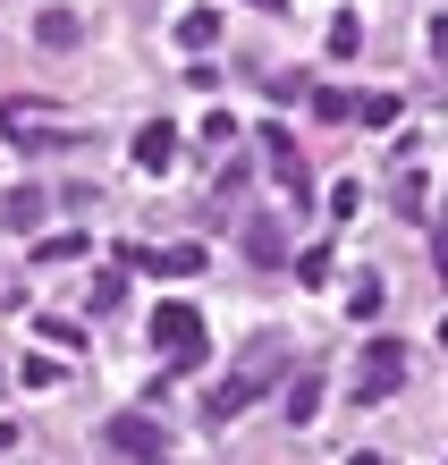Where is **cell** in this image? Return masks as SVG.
I'll use <instances>...</instances> for the list:
<instances>
[{"label":"cell","instance_id":"6da1fadb","mask_svg":"<svg viewBox=\"0 0 448 465\" xmlns=\"http://www.w3.org/2000/svg\"><path fill=\"white\" fill-rule=\"evenodd\" d=\"M279 372H288V347H279V339H254V347H245V364H237V372H229V381L212 390V406H204V415H212V423L245 415V406H254V398L271 390Z\"/></svg>","mask_w":448,"mask_h":465},{"label":"cell","instance_id":"7a4b0ae2","mask_svg":"<svg viewBox=\"0 0 448 465\" xmlns=\"http://www.w3.org/2000/svg\"><path fill=\"white\" fill-rule=\"evenodd\" d=\"M153 347H170V364L194 372V364H204V313H194L186 296H170V305L153 313Z\"/></svg>","mask_w":448,"mask_h":465},{"label":"cell","instance_id":"3957f363","mask_svg":"<svg viewBox=\"0 0 448 465\" xmlns=\"http://www.w3.org/2000/svg\"><path fill=\"white\" fill-rule=\"evenodd\" d=\"M398 381H406V347L398 339H373V347H363V364H355V406L398 398Z\"/></svg>","mask_w":448,"mask_h":465},{"label":"cell","instance_id":"277c9868","mask_svg":"<svg viewBox=\"0 0 448 465\" xmlns=\"http://www.w3.org/2000/svg\"><path fill=\"white\" fill-rule=\"evenodd\" d=\"M0 135H17V144H68V119L51 102H0Z\"/></svg>","mask_w":448,"mask_h":465},{"label":"cell","instance_id":"5b68a950","mask_svg":"<svg viewBox=\"0 0 448 465\" xmlns=\"http://www.w3.org/2000/svg\"><path fill=\"white\" fill-rule=\"evenodd\" d=\"M127 161H135L144 178H161V170L178 161V127H170V119H144V127H135V144H127Z\"/></svg>","mask_w":448,"mask_h":465},{"label":"cell","instance_id":"8992f818","mask_svg":"<svg viewBox=\"0 0 448 465\" xmlns=\"http://www.w3.org/2000/svg\"><path fill=\"white\" fill-rule=\"evenodd\" d=\"M119 457H144V465H161V423H144V415H110V431H102Z\"/></svg>","mask_w":448,"mask_h":465},{"label":"cell","instance_id":"52a82bcc","mask_svg":"<svg viewBox=\"0 0 448 465\" xmlns=\"http://www.w3.org/2000/svg\"><path fill=\"white\" fill-rule=\"evenodd\" d=\"M279 406H288V423H314V406H322V372H288Z\"/></svg>","mask_w":448,"mask_h":465},{"label":"cell","instance_id":"ba28073f","mask_svg":"<svg viewBox=\"0 0 448 465\" xmlns=\"http://www.w3.org/2000/svg\"><path fill=\"white\" fill-rule=\"evenodd\" d=\"M35 35H43L51 51H76V43H85V17H76V9H43V17H35Z\"/></svg>","mask_w":448,"mask_h":465},{"label":"cell","instance_id":"9c48e42d","mask_svg":"<svg viewBox=\"0 0 448 465\" xmlns=\"http://www.w3.org/2000/svg\"><path fill=\"white\" fill-rule=\"evenodd\" d=\"M178 43H186V51H212V43H220V9H186V17H178Z\"/></svg>","mask_w":448,"mask_h":465},{"label":"cell","instance_id":"30bf717a","mask_svg":"<svg viewBox=\"0 0 448 465\" xmlns=\"http://www.w3.org/2000/svg\"><path fill=\"white\" fill-rule=\"evenodd\" d=\"M153 271H170V280H194V271H204V245H153Z\"/></svg>","mask_w":448,"mask_h":465},{"label":"cell","instance_id":"8fae6325","mask_svg":"<svg viewBox=\"0 0 448 465\" xmlns=\"http://www.w3.org/2000/svg\"><path fill=\"white\" fill-rule=\"evenodd\" d=\"M35 254H43V262H85V229H60V237H43Z\"/></svg>","mask_w":448,"mask_h":465},{"label":"cell","instance_id":"7c38bea8","mask_svg":"<svg viewBox=\"0 0 448 465\" xmlns=\"http://www.w3.org/2000/svg\"><path fill=\"white\" fill-rule=\"evenodd\" d=\"M347 119H363V127H389V119H398V102H389V94H355V111Z\"/></svg>","mask_w":448,"mask_h":465},{"label":"cell","instance_id":"4fadbf2b","mask_svg":"<svg viewBox=\"0 0 448 465\" xmlns=\"http://www.w3.org/2000/svg\"><path fill=\"white\" fill-rule=\"evenodd\" d=\"M119 296H127V288L110 280V271H94V280H85V305H94V313H119Z\"/></svg>","mask_w":448,"mask_h":465},{"label":"cell","instance_id":"5bb4252c","mask_svg":"<svg viewBox=\"0 0 448 465\" xmlns=\"http://www.w3.org/2000/svg\"><path fill=\"white\" fill-rule=\"evenodd\" d=\"M43 221V195H35V186H17V195H9V229H35Z\"/></svg>","mask_w":448,"mask_h":465},{"label":"cell","instance_id":"9a60e30c","mask_svg":"<svg viewBox=\"0 0 448 465\" xmlns=\"http://www.w3.org/2000/svg\"><path fill=\"white\" fill-rule=\"evenodd\" d=\"M381 305H389V288H381V280H363V288H355V296H347V313H355V322H373V313H381Z\"/></svg>","mask_w":448,"mask_h":465},{"label":"cell","instance_id":"2e32d148","mask_svg":"<svg viewBox=\"0 0 448 465\" xmlns=\"http://www.w3.org/2000/svg\"><path fill=\"white\" fill-rule=\"evenodd\" d=\"M245 254H254V262H279V229L254 221V229H245Z\"/></svg>","mask_w":448,"mask_h":465},{"label":"cell","instance_id":"e0dca14e","mask_svg":"<svg viewBox=\"0 0 448 465\" xmlns=\"http://www.w3.org/2000/svg\"><path fill=\"white\" fill-rule=\"evenodd\" d=\"M322 271H330V245H304V254H296V288H314Z\"/></svg>","mask_w":448,"mask_h":465},{"label":"cell","instance_id":"ac0fdd59","mask_svg":"<svg viewBox=\"0 0 448 465\" xmlns=\"http://www.w3.org/2000/svg\"><path fill=\"white\" fill-rule=\"evenodd\" d=\"M35 331H43L51 347H85V331H76V322H60V313H43V322H35Z\"/></svg>","mask_w":448,"mask_h":465},{"label":"cell","instance_id":"d6986e66","mask_svg":"<svg viewBox=\"0 0 448 465\" xmlns=\"http://www.w3.org/2000/svg\"><path fill=\"white\" fill-rule=\"evenodd\" d=\"M355 43H363V25L355 17H330V51H339V60H355Z\"/></svg>","mask_w":448,"mask_h":465},{"label":"cell","instance_id":"ffe728a7","mask_svg":"<svg viewBox=\"0 0 448 465\" xmlns=\"http://www.w3.org/2000/svg\"><path fill=\"white\" fill-rule=\"evenodd\" d=\"M314 111H322V119H347V111H355V94H339V85H322V94H314Z\"/></svg>","mask_w":448,"mask_h":465},{"label":"cell","instance_id":"44dd1931","mask_svg":"<svg viewBox=\"0 0 448 465\" xmlns=\"http://www.w3.org/2000/svg\"><path fill=\"white\" fill-rule=\"evenodd\" d=\"M432 60L448 68V17H432Z\"/></svg>","mask_w":448,"mask_h":465},{"label":"cell","instance_id":"7402d4cb","mask_svg":"<svg viewBox=\"0 0 448 465\" xmlns=\"http://www.w3.org/2000/svg\"><path fill=\"white\" fill-rule=\"evenodd\" d=\"M347 465H389V457H373V449H355V457H347Z\"/></svg>","mask_w":448,"mask_h":465},{"label":"cell","instance_id":"603a6c76","mask_svg":"<svg viewBox=\"0 0 448 465\" xmlns=\"http://www.w3.org/2000/svg\"><path fill=\"white\" fill-rule=\"evenodd\" d=\"M245 9H288V0H245Z\"/></svg>","mask_w":448,"mask_h":465},{"label":"cell","instance_id":"cb8c5ba5","mask_svg":"<svg viewBox=\"0 0 448 465\" xmlns=\"http://www.w3.org/2000/svg\"><path fill=\"white\" fill-rule=\"evenodd\" d=\"M440 237H448V221H440Z\"/></svg>","mask_w":448,"mask_h":465}]
</instances>
